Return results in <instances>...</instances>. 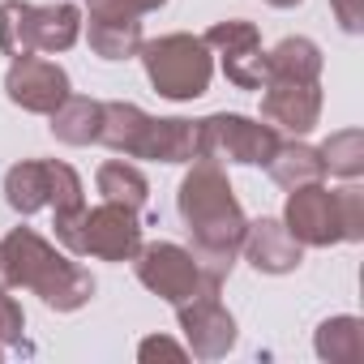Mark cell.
I'll return each mask as SVG.
<instances>
[{
  "mask_svg": "<svg viewBox=\"0 0 364 364\" xmlns=\"http://www.w3.org/2000/svg\"><path fill=\"white\" fill-rule=\"evenodd\" d=\"M0 360H5V347H0Z\"/></svg>",
  "mask_w": 364,
  "mask_h": 364,
  "instance_id": "cell-30",
  "label": "cell"
},
{
  "mask_svg": "<svg viewBox=\"0 0 364 364\" xmlns=\"http://www.w3.org/2000/svg\"><path fill=\"white\" fill-rule=\"evenodd\" d=\"M137 360L141 364H150V360H189V347L167 338V334H150V338L137 343Z\"/></svg>",
  "mask_w": 364,
  "mask_h": 364,
  "instance_id": "cell-26",
  "label": "cell"
},
{
  "mask_svg": "<svg viewBox=\"0 0 364 364\" xmlns=\"http://www.w3.org/2000/svg\"><path fill=\"white\" fill-rule=\"evenodd\" d=\"M137 249H141V219L133 206H120V202L86 206L73 240L65 245V253L95 257V262H133Z\"/></svg>",
  "mask_w": 364,
  "mask_h": 364,
  "instance_id": "cell-6",
  "label": "cell"
},
{
  "mask_svg": "<svg viewBox=\"0 0 364 364\" xmlns=\"http://www.w3.org/2000/svg\"><path fill=\"white\" fill-rule=\"evenodd\" d=\"M240 257L257 270V274H296L300 262H304V245L283 228V219H249V232H245V245H240Z\"/></svg>",
  "mask_w": 364,
  "mask_h": 364,
  "instance_id": "cell-13",
  "label": "cell"
},
{
  "mask_svg": "<svg viewBox=\"0 0 364 364\" xmlns=\"http://www.w3.org/2000/svg\"><path fill=\"white\" fill-rule=\"evenodd\" d=\"M99 124H103V103L86 99V95H69L52 116L48 129L60 146H95L99 141Z\"/></svg>",
  "mask_w": 364,
  "mask_h": 364,
  "instance_id": "cell-18",
  "label": "cell"
},
{
  "mask_svg": "<svg viewBox=\"0 0 364 364\" xmlns=\"http://www.w3.org/2000/svg\"><path fill=\"white\" fill-rule=\"evenodd\" d=\"M167 0H86V9H116V14H133V18H146V14H159Z\"/></svg>",
  "mask_w": 364,
  "mask_h": 364,
  "instance_id": "cell-28",
  "label": "cell"
},
{
  "mask_svg": "<svg viewBox=\"0 0 364 364\" xmlns=\"http://www.w3.org/2000/svg\"><path fill=\"white\" fill-rule=\"evenodd\" d=\"M133 274H137V283H141L150 296L167 300L171 309L185 304V300H193L198 291H215V287H206V279H202L193 253H189L185 245H176V240L141 245V249L133 253Z\"/></svg>",
  "mask_w": 364,
  "mask_h": 364,
  "instance_id": "cell-7",
  "label": "cell"
},
{
  "mask_svg": "<svg viewBox=\"0 0 364 364\" xmlns=\"http://www.w3.org/2000/svg\"><path fill=\"white\" fill-rule=\"evenodd\" d=\"M283 228H287L304 249H334V245H343V223H338L334 189H326L321 180H317V185L287 189Z\"/></svg>",
  "mask_w": 364,
  "mask_h": 364,
  "instance_id": "cell-10",
  "label": "cell"
},
{
  "mask_svg": "<svg viewBox=\"0 0 364 364\" xmlns=\"http://www.w3.org/2000/svg\"><path fill=\"white\" fill-rule=\"evenodd\" d=\"M0 287L35 291L56 313H77L95 296V274L35 228H9L0 236Z\"/></svg>",
  "mask_w": 364,
  "mask_h": 364,
  "instance_id": "cell-2",
  "label": "cell"
},
{
  "mask_svg": "<svg viewBox=\"0 0 364 364\" xmlns=\"http://www.w3.org/2000/svg\"><path fill=\"white\" fill-rule=\"evenodd\" d=\"M338 202V223H343V245H360L364 240V189L355 180H343L334 189Z\"/></svg>",
  "mask_w": 364,
  "mask_h": 364,
  "instance_id": "cell-24",
  "label": "cell"
},
{
  "mask_svg": "<svg viewBox=\"0 0 364 364\" xmlns=\"http://www.w3.org/2000/svg\"><path fill=\"white\" fill-rule=\"evenodd\" d=\"M31 35H35V52H69L82 39V9L73 0H60V5H35L31 18Z\"/></svg>",
  "mask_w": 364,
  "mask_h": 364,
  "instance_id": "cell-17",
  "label": "cell"
},
{
  "mask_svg": "<svg viewBox=\"0 0 364 364\" xmlns=\"http://www.w3.org/2000/svg\"><path fill=\"white\" fill-rule=\"evenodd\" d=\"M26 338V313L9 296V287H0V347H22Z\"/></svg>",
  "mask_w": 364,
  "mask_h": 364,
  "instance_id": "cell-25",
  "label": "cell"
},
{
  "mask_svg": "<svg viewBox=\"0 0 364 364\" xmlns=\"http://www.w3.org/2000/svg\"><path fill=\"white\" fill-rule=\"evenodd\" d=\"M330 14L343 35H364V0H330Z\"/></svg>",
  "mask_w": 364,
  "mask_h": 364,
  "instance_id": "cell-27",
  "label": "cell"
},
{
  "mask_svg": "<svg viewBox=\"0 0 364 364\" xmlns=\"http://www.w3.org/2000/svg\"><path fill=\"white\" fill-rule=\"evenodd\" d=\"M82 31H86V43L99 60H133L146 43L141 35V18L133 14H116V9H86L82 14Z\"/></svg>",
  "mask_w": 364,
  "mask_h": 364,
  "instance_id": "cell-14",
  "label": "cell"
},
{
  "mask_svg": "<svg viewBox=\"0 0 364 364\" xmlns=\"http://www.w3.org/2000/svg\"><path fill=\"white\" fill-rule=\"evenodd\" d=\"M266 5H274V9H296V5H304V0H266Z\"/></svg>",
  "mask_w": 364,
  "mask_h": 364,
  "instance_id": "cell-29",
  "label": "cell"
},
{
  "mask_svg": "<svg viewBox=\"0 0 364 364\" xmlns=\"http://www.w3.org/2000/svg\"><path fill=\"white\" fill-rule=\"evenodd\" d=\"M137 60L146 69V82L159 90V99H171V103H193L215 82V56L202 35L176 31V35L146 39Z\"/></svg>",
  "mask_w": 364,
  "mask_h": 364,
  "instance_id": "cell-4",
  "label": "cell"
},
{
  "mask_svg": "<svg viewBox=\"0 0 364 364\" xmlns=\"http://www.w3.org/2000/svg\"><path fill=\"white\" fill-rule=\"evenodd\" d=\"M176 321H180V334H185V347L193 360H223L240 338L236 317L219 300V291H198L193 300L176 304Z\"/></svg>",
  "mask_w": 364,
  "mask_h": 364,
  "instance_id": "cell-9",
  "label": "cell"
},
{
  "mask_svg": "<svg viewBox=\"0 0 364 364\" xmlns=\"http://www.w3.org/2000/svg\"><path fill=\"white\" fill-rule=\"evenodd\" d=\"M283 133L266 124L262 116L245 112H215L198 120V159L210 163H236V167H266Z\"/></svg>",
  "mask_w": 364,
  "mask_h": 364,
  "instance_id": "cell-5",
  "label": "cell"
},
{
  "mask_svg": "<svg viewBox=\"0 0 364 364\" xmlns=\"http://www.w3.org/2000/svg\"><path fill=\"white\" fill-rule=\"evenodd\" d=\"M270 180L279 189H300V185H317V180H326V167H321V154L317 146L291 137V141H279L270 163H266Z\"/></svg>",
  "mask_w": 364,
  "mask_h": 364,
  "instance_id": "cell-20",
  "label": "cell"
},
{
  "mask_svg": "<svg viewBox=\"0 0 364 364\" xmlns=\"http://www.w3.org/2000/svg\"><path fill=\"white\" fill-rule=\"evenodd\" d=\"M5 95L14 107H22L31 116H52L73 95V82H69L65 65H56L48 56H22L5 73Z\"/></svg>",
  "mask_w": 364,
  "mask_h": 364,
  "instance_id": "cell-11",
  "label": "cell"
},
{
  "mask_svg": "<svg viewBox=\"0 0 364 364\" xmlns=\"http://www.w3.org/2000/svg\"><path fill=\"white\" fill-rule=\"evenodd\" d=\"M317 154H321V167H326L330 176H338V180H360V176H364V133H360V129H338V133H330V137L317 146Z\"/></svg>",
  "mask_w": 364,
  "mask_h": 364,
  "instance_id": "cell-22",
  "label": "cell"
},
{
  "mask_svg": "<svg viewBox=\"0 0 364 364\" xmlns=\"http://www.w3.org/2000/svg\"><path fill=\"white\" fill-rule=\"evenodd\" d=\"M262 95V120L274 124L279 133L304 137L321 124V82H283V77H266Z\"/></svg>",
  "mask_w": 364,
  "mask_h": 364,
  "instance_id": "cell-12",
  "label": "cell"
},
{
  "mask_svg": "<svg viewBox=\"0 0 364 364\" xmlns=\"http://www.w3.org/2000/svg\"><path fill=\"white\" fill-rule=\"evenodd\" d=\"M313 351L326 364H360L364 360V321L355 313L326 317L313 330Z\"/></svg>",
  "mask_w": 364,
  "mask_h": 364,
  "instance_id": "cell-19",
  "label": "cell"
},
{
  "mask_svg": "<svg viewBox=\"0 0 364 364\" xmlns=\"http://www.w3.org/2000/svg\"><path fill=\"white\" fill-rule=\"evenodd\" d=\"M95 185L103 193V202H120V206H133L141 210L150 202V180L137 163H124V159H107L99 171H95Z\"/></svg>",
  "mask_w": 364,
  "mask_h": 364,
  "instance_id": "cell-21",
  "label": "cell"
},
{
  "mask_svg": "<svg viewBox=\"0 0 364 364\" xmlns=\"http://www.w3.org/2000/svg\"><path fill=\"white\" fill-rule=\"evenodd\" d=\"M326 56L313 39L304 35H287L266 52V77H283V82H321Z\"/></svg>",
  "mask_w": 364,
  "mask_h": 364,
  "instance_id": "cell-16",
  "label": "cell"
},
{
  "mask_svg": "<svg viewBox=\"0 0 364 364\" xmlns=\"http://www.w3.org/2000/svg\"><path fill=\"white\" fill-rule=\"evenodd\" d=\"M31 18H35L31 0H0V52H5L9 60L39 56L35 52V35H31Z\"/></svg>",
  "mask_w": 364,
  "mask_h": 364,
  "instance_id": "cell-23",
  "label": "cell"
},
{
  "mask_svg": "<svg viewBox=\"0 0 364 364\" xmlns=\"http://www.w3.org/2000/svg\"><path fill=\"white\" fill-rule=\"evenodd\" d=\"M99 146H107L124 159L189 167L198 159V120L150 116L146 107H137L129 99H107L103 103V124H99Z\"/></svg>",
  "mask_w": 364,
  "mask_h": 364,
  "instance_id": "cell-3",
  "label": "cell"
},
{
  "mask_svg": "<svg viewBox=\"0 0 364 364\" xmlns=\"http://www.w3.org/2000/svg\"><path fill=\"white\" fill-rule=\"evenodd\" d=\"M176 210L189 232V253H193L206 287L223 291V283L232 279V270L240 262V245L249 232V215L232 189L223 163L193 159L176 189Z\"/></svg>",
  "mask_w": 364,
  "mask_h": 364,
  "instance_id": "cell-1",
  "label": "cell"
},
{
  "mask_svg": "<svg viewBox=\"0 0 364 364\" xmlns=\"http://www.w3.org/2000/svg\"><path fill=\"white\" fill-rule=\"evenodd\" d=\"M48 193H52L48 159H22L5 171V202H9L14 215L31 219V215L48 210Z\"/></svg>",
  "mask_w": 364,
  "mask_h": 364,
  "instance_id": "cell-15",
  "label": "cell"
},
{
  "mask_svg": "<svg viewBox=\"0 0 364 364\" xmlns=\"http://www.w3.org/2000/svg\"><path fill=\"white\" fill-rule=\"evenodd\" d=\"M202 39L210 48V56H219V69L236 90L266 86V48H262V31L253 22L228 18V22H215Z\"/></svg>",
  "mask_w": 364,
  "mask_h": 364,
  "instance_id": "cell-8",
  "label": "cell"
}]
</instances>
